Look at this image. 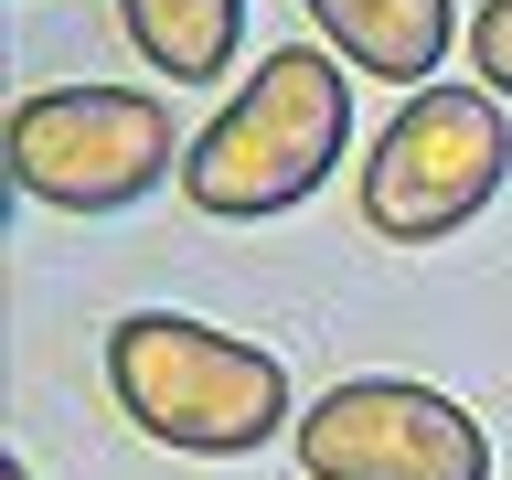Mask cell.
Wrapping results in <instances>:
<instances>
[{
    "mask_svg": "<svg viewBox=\"0 0 512 480\" xmlns=\"http://www.w3.org/2000/svg\"><path fill=\"white\" fill-rule=\"evenodd\" d=\"M342 139H352L342 54L331 43H278V54H256V86H235L214 107V128H192L182 203L214 224H267L342 171Z\"/></svg>",
    "mask_w": 512,
    "mask_h": 480,
    "instance_id": "1",
    "label": "cell"
},
{
    "mask_svg": "<svg viewBox=\"0 0 512 480\" xmlns=\"http://www.w3.org/2000/svg\"><path fill=\"white\" fill-rule=\"evenodd\" d=\"M107 395L171 459H256L288 427L278 352L235 342L192 310H118L107 320Z\"/></svg>",
    "mask_w": 512,
    "mask_h": 480,
    "instance_id": "2",
    "label": "cell"
},
{
    "mask_svg": "<svg viewBox=\"0 0 512 480\" xmlns=\"http://www.w3.org/2000/svg\"><path fill=\"white\" fill-rule=\"evenodd\" d=\"M182 128L150 86H32L11 107V182L43 214H128L182 171Z\"/></svg>",
    "mask_w": 512,
    "mask_h": 480,
    "instance_id": "3",
    "label": "cell"
},
{
    "mask_svg": "<svg viewBox=\"0 0 512 480\" xmlns=\"http://www.w3.org/2000/svg\"><path fill=\"white\" fill-rule=\"evenodd\" d=\"M512 182V118L491 86H416L384 139L363 150V224L384 246H438L459 224L491 214V192Z\"/></svg>",
    "mask_w": 512,
    "mask_h": 480,
    "instance_id": "4",
    "label": "cell"
},
{
    "mask_svg": "<svg viewBox=\"0 0 512 480\" xmlns=\"http://www.w3.org/2000/svg\"><path fill=\"white\" fill-rule=\"evenodd\" d=\"M310 480H491V427L416 374H352L288 427Z\"/></svg>",
    "mask_w": 512,
    "mask_h": 480,
    "instance_id": "5",
    "label": "cell"
},
{
    "mask_svg": "<svg viewBox=\"0 0 512 480\" xmlns=\"http://www.w3.org/2000/svg\"><path fill=\"white\" fill-rule=\"evenodd\" d=\"M320 22V43L352 64V75H384V86H438L448 43H459V0H299Z\"/></svg>",
    "mask_w": 512,
    "mask_h": 480,
    "instance_id": "6",
    "label": "cell"
},
{
    "mask_svg": "<svg viewBox=\"0 0 512 480\" xmlns=\"http://www.w3.org/2000/svg\"><path fill=\"white\" fill-rule=\"evenodd\" d=\"M128 54L171 75V86H214L224 64L246 54V0H118Z\"/></svg>",
    "mask_w": 512,
    "mask_h": 480,
    "instance_id": "7",
    "label": "cell"
},
{
    "mask_svg": "<svg viewBox=\"0 0 512 480\" xmlns=\"http://www.w3.org/2000/svg\"><path fill=\"white\" fill-rule=\"evenodd\" d=\"M470 64H480L491 96H512V0H480L470 11Z\"/></svg>",
    "mask_w": 512,
    "mask_h": 480,
    "instance_id": "8",
    "label": "cell"
},
{
    "mask_svg": "<svg viewBox=\"0 0 512 480\" xmlns=\"http://www.w3.org/2000/svg\"><path fill=\"white\" fill-rule=\"evenodd\" d=\"M0 480H32V470H22V459H0Z\"/></svg>",
    "mask_w": 512,
    "mask_h": 480,
    "instance_id": "9",
    "label": "cell"
}]
</instances>
